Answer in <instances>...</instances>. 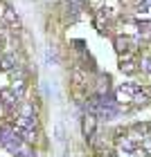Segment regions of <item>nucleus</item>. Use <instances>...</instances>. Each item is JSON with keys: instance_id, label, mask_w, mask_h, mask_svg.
Instances as JSON below:
<instances>
[{"instance_id": "obj_1", "label": "nucleus", "mask_w": 151, "mask_h": 157, "mask_svg": "<svg viewBox=\"0 0 151 157\" xmlns=\"http://www.w3.org/2000/svg\"><path fill=\"white\" fill-rule=\"evenodd\" d=\"M20 144H23V137H18V132L14 128H9V126L0 128V146L9 148V151H16Z\"/></svg>"}, {"instance_id": "obj_2", "label": "nucleus", "mask_w": 151, "mask_h": 157, "mask_svg": "<svg viewBox=\"0 0 151 157\" xmlns=\"http://www.w3.org/2000/svg\"><path fill=\"white\" fill-rule=\"evenodd\" d=\"M92 130H95V115L90 112V115L86 117V124H84V132H86V135H92Z\"/></svg>"}, {"instance_id": "obj_3", "label": "nucleus", "mask_w": 151, "mask_h": 157, "mask_svg": "<svg viewBox=\"0 0 151 157\" xmlns=\"http://www.w3.org/2000/svg\"><path fill=\"white\" fill-rule=\"evenodd\" d=\"M14 153H16V157H34L32 148H30V146H23V144H20V146H18Z\"/></svg>"}, {"instance_id": "obj_4", "label": "nucleus", "mask_w": 151, "mask_h": 157, "mask_svg": "<svg viewBox=\"0 0 151 157\" xmlns=\"http://www.w3.org/2000/svg\"><path fill=\"white\" fill-rule=\"evenodd\" d=\"M14 63H16L14 56H2V59H0V67H2V70H11Z\"/></svg>"}, {"instance_id": "obj_5", "label": "nucleus", "mask_w": 151, "mask_h": 157, "mask_svg": "<svg viewBox=\"0 0 151 157\" xmlns=\"http://www.w3.org/2000/svg\"><path fill=\"white\" fill-rule=\"evenodd\" d=\"M0 97H2V101H5L7 105H14V103H16V90H14V92H2Z\"/></svg>"}, {"instance_id": "obj_6", "label": "nucleus", "mask_w": 151, "mask_h": 157, "mask_svg": "<svg viewBox=\"0 0 151 157\" xmlns=\"http://www.w3.org/2000/svg\"><path fill=\"white\" fill-rule=\"evenodd\" d=\"M131 101H135L138 105H140V103H147V101H149V94H147V92H142V94H140V92H135Z\"/></svg>"}, {"instance_id": "obj_7", "label": "nucleus", "mask_w": 151, "mask_h": 157, "mask_svg": "<svg viewBox=\"0 0 151 157\" xmlns=\"http://www.w3.org/2000/svg\"><path fill=\"white\" fill-rule=\"evenodd\" d=\"M138 27H140V34H145V36L151 34V23H140Z\"/></svg>"}, {"instance_id": "obj_8", "label": "nucleus", "mask_w": 151, "mask_h": 157, "mask_svg": "<svg viewBox=\"0 0 151 157\" xmlns=\"http://www.w3.org/2000/svg\"><path fill=\"white\" fill-rule=\"evenodd\" d=\"M140 11H151V0H142L140 2Z\"/></svg>"}, {"instance_id": "obj_9", "label": "nucleus", "mask_w": 151, "mask_h": 157, "mask_svg": "<svg viewBox=\"0 0 151 157\" xmlns=\"http://www.w3.org/2000/svg\"><path fill=\"white\" fill-rule=\"evenodd\" d=\"M142 70H147V72H151V59H145V61H142Z\"/></svg>"}]
</instances>
